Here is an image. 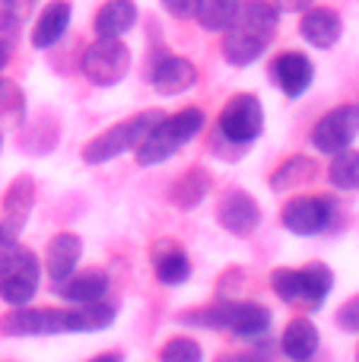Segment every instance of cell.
<instances>
[{
    "label": "cell",
    "mask_w": 359,
    "mask_h": 362,
    "mask_svg": "<svg viewBox=\"0 0 359 362\" xmlns=\"http://www.w3.org/2000/svg\"><path fill=\"white\" fill-rule=\"evenodd\" d=\"M280 10L271 0H242L239 16L226 29L223 38V54L233 67H248L267 51L273 32H277Z\"/></svg>",
    "instance_id": "cell-1"
},
{
    "label": "cell",
    "mask_w": 359,
    "mask_h": 362,
    "mask_svg": "<svg viewBox=\"0 0 359 362\" xmlns=\"http://www.w3.org/2000/svg\"><path fill=\"white\" fill-rule=\"evenodd\" d=\"M201 127H204V112L201 108H182V112L169 115V118L163 115V121H159V124L153 127L143 140H140L137 163L140 165L165 163V159L175 156L184 144H191V140L201 134Z\"/></svg>",
    "instance_id": "cell-2"
},
{
    "label": "cell",
    "mask_w": 359,
    "mask_h": 362,
    "mask_svg": "<svg viewBox=\"0 0 359 362\" xmlns=\"http://www.w3.org/2000/svg\"><path fill=\"white\" fill-rule=\"evenodd\" d=\"M182 321L213 331H233L235 337H261L271 327V312L258 302H213L210 308L182 315Z\"/></svg>",
    "instance_id": "cell-3"
},
{
    "label": "cell",
    "mask_w": 359,
    "mask_h": 362,
    "mask_svg": "<svg viewBox=\"0 0 359 362\" xmlns=\"http://www.w3.org/2000/svg\"><path fill=\"white\" fill-rule=\"evenodd\" d=\"M159 121H163V112H156V108H150V112H137L127 121H118L114 127L102 131L99 137H93L86 146H83V163L102 165V163H108V159L121 156V153H127V150H137L140 140H143Z\"/></svg>",
    "instance_id": "cell-4"
},
{
    "label": "cell",
    "mask_w": 359,
    "mask_h": 362,
    "mask_svg": "<svg viewBox=\"0 0 359 362\" xmlns=\"http://www.w3.org/2000/svg\"><path fill=\"white\" fill-rule=\"evenodd\" d=\"M42 267L32 251L13 245H0V299L10 305H29L38 293Z\"/></svg>",
    "instance_id": "cell-5"
},
{
    "label": "cell",
    "mask_w": 359,
    "mask_h": 362,
    "mask_svg": "<svg viewBox=\"0 0 359 362\" xmlns=\"http://www.w3.org/2000/svg\"><path fill=\"white\" fill-rule=\"evenodd\" d=\"M0 334H6V337L76 334V312L73 308H25V305H13V312L0 315Z\"/></svg>",
    "instance_id": "cell-6"
},
{
    "label": "cell",
    "mask_w": 359,
    "mask_h": 362,
    "mask_svg": "<svg viewBox=\"0 0 359 362\" xmlns=\"http://www.w3.org/2000/svg\"><path fill=\"white\" fill-rule=\"evenodd\" d=\"M131 70V48L121 38H99L83 51V74L95 86H114Z\"/></svg>",
    "instance_id": "cell-7"
},
{
    "label": "cell",
    "mask_w": 359,
    "mask_h": 362,
    "mask_svg": "<svg viewBox=\"0 0 359 362\" xmlns=\"http://www.w3.org/2000/svg\"><path fill=\"white\" fill-rule=\"evenodd\" d=\"M264 131V108H261L258 95L252 93H239L223 105L220 112V134L233 144H252L261 137Z\"/></svg>",
    "instance_id": "cell-8"
},
{
    "label": "cell",
    "mask_w": 359,
    "mask_h": 362,
    "mask_svg": "<svg viewBox=\"0 0 359 362\" xmlns=\"http://www.w3.org/2000/svg\"><path fill=\"white\" fill-rule=\"evenodd\" d=\"M359 137V105H341L334 112H328L312 131V144L318 153H334L350 150L353 140Z\"/></svg>",
    "instance_id": "cell-9"
},
{
    "label": "cell",
    "mask_w": 359,
    "mask_h": 362,
    "mask_svg": "<svg viewBox=\"0 0 359 362\" xmlns=\"http://www.w3.org/2000/svg\"><path fill=\"white\" fill-rule=\"evenodd\" d=\"M334 219V200L331 197H296L283 206L280 223L293 232V235H322Z\"/></svg>",
    "instance_id": "cell-10"
},
{
    "label": "cell",
    "mask_w": 359,
    "mask_h": 362,
    "mask_svg": "<svg viewBox=\"0 0 359 362\" xmlns=\"http://www.w3.org/2000/svg\"><path fill=\"white\" fill-rule=\"evenodd\" d=\"M35 185L32 178H16L4 194V219H0V245H13L32 213Z\"/></svg>",
    "instance_id": "cell-11"
},
{
    "label": "cell",
    "mask_w": 359,
    "mask_h": 362,
    "mask_svg": "<svg viewBox=\"0 0 359 362\" xmlns=\"http://www.w3.org/2000/svg\"><path fill=\"white\" fill-rule=\"evenodd\" d=\"M216 219H220V226L226 232L245 238V235H252V232L258 229L261 206L248 191H229L226 197L220 200V206H216Z\"/></svg>",
    "instance_id": "cell-12"
},
{
    "label": "cell",
    "mask_w": 359,
    "mask_h": 362,
    "mask_svg": "<svg viewBox=\"0 0 359 362\" xmlns=\"http://www.w3.org/2000/svg\"><path fill=\"white\" fill-rule=\"evenodd\" d=\"M271 80L277 83L290 99H299V95L312 86V80H315V64L305 54H299V51H283V54L273 57V64H271Z\"/></svg>",
    "instance_id": "cell-13"
},
{
    "label": "cell",
    "mask_w": 359,
    "mask_h": 362,
    "mask_svg": "<svg viewBox=\"0 0 359 362\" xmlns=\"http://www.w3.org/2000/svg\"><path fill=\"white\" fill-rule=\"evenodd\" d=\"M299 35L312 48H334L343 35L341 13L328 10V6H309V10H302V19H299Z\"/></svg>",
    "instance_id": "cell-14"
},
{
    "label": "cell",
    "mask_w": 359,
    "mask_h": 362,
    "mask_svg": "<svg viewBox=\"0 0 359 362\" xmlns=\"http://www.w3.org/2000/svg\"><path fill=\"white\" fill-rule=\"evenodd\" d=\"M150 83H153V89L163 95L188 93V89L197 83V67L188 61V57H163V61L153 67Z\"/></svg>",
    "instance_id": "cell-15"
},
{
    "label": "cell",
    "mask_w": 359,
    "mask_h": 362,
    "mask_svg": "<svg viewBox=\"0 0 359 362\" xmlns=\"http://www.w3.org/2000/svg\"><path fill=\"white\" fill-rule=\"evenodd\" d=\"M70 13L73 10H70L67 0H51L42 10V16H38L35 29H32V45L35 48H54L70 25Z\"/></svg>",
    "instance_id": "cell-16"
},
{
    "label": "cell",
    "mask_w": 359,
    "mask_h": 362,
    "mask_svg": "<svg viewBox=\"0 0 359 362\" xmlns=\"http://www.w3.org/2000/svg\"><path fill=\"white\" fill-rule=\"evenodd\" d=\"M108 293V276L102 270H86V274H70L67 280L57 283V296L76 305H86V302H99Z\"/></svg>",
    "instance_id": "cell-17"
},
{
    "label": "cell",
    "mask_w": 359,
    "mask_h": 362,
    "mask_svg": "<svg viewBox=\"0 0 359 362\" xmlns=\"http://www.w3.org/2000/svg\"><path fill=\"white\" fill-rule=\"evenodd\" d=\"M80 255H83V242L80 235H73V232H61V235H54L48 242V274L54 283L67 280L70 274L76 270V264H80Z\"/></svg>",
    "instance_id": "cell-18"
},
{
    "label": "cell",
    "mask_w": 359,
    "mask_h": 362,
    "mask_svg": "<svg viewBox=\"0 0 359 362\" xmlns=\"http://www.w3.org/2000/svg\"><path fill=\"white\" fill-rule=\"evenodd\" d=\"M153 267H156L159 283L165 286H178L191 276V261L184 255V248H178L175 242H156L153 245Z\"/></svg>",
    "instance_id": "cell-19"
},
{
    "label": "cell",
    "mask_w": 359,
    "mask_h": 362,
    "mask_svg": "<svg viewBox=\"0 0 359 362\" xmlns=\"http://www.w3.org/2000/svg\"><path fill=\"white\" fill-rule=\"evenodd\" d=\"M137 23V4L134 0H108L95 13V35L99 38H121Z\"/></svg>",
    "instance_id": "cell-20"
},
{
    "label": "cell",
    "mask_w": 359,
    "mask_h": 362,
    "mask_svg": "<svg viewBox=\"0 0 359 362\" xmlns=\"http://www.w3.org/2000/svg\"><path fill=\"white\" fill-rule=\"evenodd\" d=\"M318 344H322V337H318V327L312 325L309 318H293L290 325H286V331H283V340H280L283 353L293 362L312 359V356H315V350H318Z\"/></svg>",
    "instance_id": "cell-21"
},
{
    "label": "cell",
    "mask_w": 359,
    "mask_h": 362,
    "mask_svg": "<svg viewBox=\"0 0 359 362\" xmlns=\"http://www.w3.org/2000/svg\"><path fill=\"white\" fill-rule=\"evenodd\" d=\"M239 6L242 0H197L194 16L207 32H226L239 16Z\"/></svg>",
    "instance_id": "cell-22"
},
{
    "label": "cell",
    "mask_w": 359,
    "mask_h": 362,
    "mask_svg": "<svg viewBox=\"0 0 359 362\" xmlns=\"http://www.w3.org/2000/svg\"><path fill=\"white\" fill-rule=\"evenodd\" d=\"M207 191H210V178L204 175L201 169H191L172 185L169 197H172V204L182 206V210H194V206L207 197Z\"/></svg>",
    "instance_id": "cell-23"
},
{
    "label": "cell",
    "mask_w": 359,
    "mask_h": 362,
    "mask_svg": "<svg viewBox=\"0 0 359 362\" xmlns=\"http://www.w3.org/2000/svg\"><path fill=\"white\" fill-rule=\"evenodd\" d=\"M315 172H318V165L312 163L309 156H290L271 175V187L273 191H290V187H299V185H305V181H312Z\"/></svg>",
    "instance_id": "cell-24"
},
{
    "label": "cell",
    "mask_w": 359,
    "mask_h": 362,
    "mask_svg": "<svg viewBox=\"0 0 359 362\" xmlns=\"http://www.w3.org/2000/svg\"><path fill=\"white\" fill-rule=\"evenodd\" d=\"M328 181L337 191H359V150L334 153V163L328 169Z\"/></svg>",
    "instance_id": "cell-25"
},
{
    "label": "cell",
    "mask_w": 359,
    "mask_h": 362,
    "mask_svg": "<svg viewBox=\"0 0 359 362\" xmlns=\"http://www.w3.org/2000/svg\"><path fill=\"white\" fill-rule=\"evenodd\" d=\"M302 276H305V308H322V302L328 299L331 286H334V274H331L324 264H309V267H302Z\"/></svg>",
    "instance_id": "cell-26"
},
{
    "label": "cell",
    "mask_w": 359,
    "mask_h": 362,
    "mask_svg": "<svg viewBox=\"0 0 359 362\" xmlns=\"http://www.w3.org/2000/svg\"><path fill=\"white\" fill-rule=\"evenodd\" d=\"M271 286L283 302H293V305H302L305 302V276H302V270H293V267L273 270Z\"/></svg>",
    "instance_id": "cell-27"
},
{
    "label": "cell",
    "mask_w": 359,
    "mask_h": 362,
    "mask_svg": "<svg viewBox=\"0 0 359 362\" xmlns=\"http://www.w3.org/2000/svg\"><path fill=\"white\" fill-rule=\"evenodd\" d=\"M76 312V334H93V331H102V327H108L114 321V305H108V302H86V305L73 308Z\"/></svg>",
    "instance_id": "cell-28"
},
{
    "label": "cell",
    "mask_w": 359,
    "mask_h": 362,
    "mask_svg": "<svg viewBox=\"0 0 359 362\" xmlns=\"http://www.w3.org/2000/svg\"><path fill=\"white\" fill-rule=\"evenodd\" d=\"M159 362H201V346L191 337H172L159 350Z\"/></svg>",
    "instance_id": "cell-29"
},
{
    "label": "cell",
    "mask_w": 359,
    "mask_h": 362,
    "mask_svg": "<svg viewBox=\"0 0 359 362\" xmlns=\"http://www.w3.org/2000/svg\"><path fill=\"white\" fill-rule=\"evenodd\" d=\"M23 115V93L16 83L0 80V118H19Z\"/></svg>",
    "instance_id": "cell-30"
},
{
    "label": "cell",
    "mask_w": 359,
    "mask_h": 362,
    "mask_svg": "<svg viewBox=\"0 0 359 362\" xmlns=\"http://www.w3.org/2000/svg\"><path fill=\"white\" fill-rule=\"evenodd\" d=\"M337 325L347 334H359V296H353L350 302H343V308L337 312Z\"/></svg>",
    "instance_id": "cell-31"
},
{
    "label": "cell",
    "mask_w": 359,
    "mask_h": 362,
    "mask_svg": "<svg viewBox=\"0 0 359 362\" xmlns=\"http://www.w3.org/2000/svg\"><path fill=\"white\" fill-rule=\"evenodd\" d=\"M163 6H165V13H169V16L188 19V16H194L197 0H163Z\"/></svg>",
    "instance_id": "cell-32"
},
{
    "label": "cell",
    "mask_w": 359,
    "mask_h": 362,
    "mask_svg": "<svg viewBox=\"0 0 359 362\" xmlns=\"http://www.w3.org/2000/svg\"><path fill=\"white\" fill-rule=\"evenodd\" d=\"M312 4H315V0H273V6H277L280 13H302V10H309Z\"/></svg>",
    "instance_id": "cell-33"
},
{
    "label": "cell",
    "mask_w": 359,
    "mask_h": 362,
    "mask_svg": "<svg viewBox=\"0 0 359 362\" xmlns=\"http://www.w3.org/2000/svg\"><path fill=\"white\" fill-rule=\"evenodd\" d=\"M10 54H13V38H0V70L6 67V64H10Z\"/></svg>",
    "instance_id": "cell-34"
},
{
    "label": "cell",
    "mask_w": 359,
    "mask_h": 362,
    "mask_svg": "<svg viewBox=\"0 0 359 362\" xmlns=\"http://www.w3.org/2000/svg\"><path fill=\"white\" fill-rule=\"evenodd\" d=\"M220 362H261V359L252 356V353H242V356H223Z\"/></svg>",
    "instance_id": "cell-35"
},
{
    "label": "cell",
    "mask_w": 359,
    "mask_h": 362,
    "mask_svg": "<svg viewBox=\"0 0 359 362\" xmlns=\"http://www.w3.org/2000/svg\"><path fill=\"white\" fill-rule=\"evenodd\" d=\"M89 362H121V356H118V353H105V356H95Z\"/></svg>",
    "instance_id": "cell-36"
},
{
    "label": "cell",
    "mask_w": 359,
    "mask_h": 362,
    "mask_svg": "<svg viewBox=\"0 0 359 362\" xmlns=\"http://www.w3.org/2000/svg\"><path fill=\"white\" fill-rule=\"evenodd\" d=\"M0 4H4V10H6V13H13V6H16V0H0Z\"/></svg>",
    "instance_id": "cell-37"
},
{
    "label": "cell",
    "mask_w": 359,
    "mask_h": 362,
    "mask_svg": "<svg viewBox=\"0 0 359 362\" xmlns=\"http://www.w3.org/2000/svg\"><path fill=\"white\" fill-rule=\"evenodd\" d=\"M356 362H359V346H356Z\"/></svg>",
    "instance_id": "cell-38"
},
{
    "label": "cell",
    "mask_w": 359,
    "mask_h": 362,
    "mask_svg": "<svg viewBox=\"0 0 359 362\" xmlns=\"http://www.w3.org/2000/svg\"><path fill=\"white\" fill-rule=\"evenodd\" d=\"M0 146H4V137H0Z\"/></svg>",
    "instance_id": "cell-39"
}]
</instances>
